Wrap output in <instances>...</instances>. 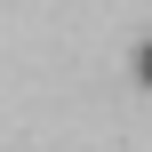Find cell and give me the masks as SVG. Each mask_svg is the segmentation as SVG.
<instances>
[{"label":"cell","mask_w":152,"mask_h":152,"mask_svg":"<svg viewBox=\"0 0 152 152\" xmlns=\"http://www.w3.org/2000/svg\"><path fill=\"white\" fill-rule=\"evenodd\" d=\"M136 80H144V88H152V40H144V48H136Z\"/></svg>","instance_id":"obj_1"}]
</instances>
